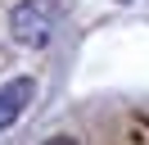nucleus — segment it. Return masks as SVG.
Here are the masks:
<instances>
[{
	"label": "nucleus",
	"instance_id": "f257e3e1",
	"mask_svg": "<svg viewBox=\"0 0 149 145\" xmlns=\"http://www.w3.org/2000/svg\"><path fill=\"white\" fill-rule=\"evenodd\" d=\"M59 0H18L9 9V36L27 50H45L59 32Z\"/></svg>",
	"mask_w": 149,
	"mask_h": 145
},
{
	"label": "nucleus",
	"instance_id": "f03ea898",
	"mask_svg": "<svg viewBox=\"0 0 149 145\" xmlns=\"http://www.w3.org/2000/svg\"><path fill=\"white\" fill-rule=\"evenodd\" d=\"M32 95H36V82L32 77H14V82L0 86V132H9L23 118V109L32 104Z\"/></svg>",
	"mask_w": 149,
	"mask_h": 145
},
{
	"label": "nucleus",
	"instance_id": "7ed1b4c3",
	"mask_svg": "<svg viewBox=\"0 0 149 145\" xmlns=\"http://www.w3.org/2000/svg\"><path fill=\"white\" fill-rule=\"evenodd\" d=\"M41 145H81L77 136H50V141H41Z\"/></svg>",
	"mask_w": 149,
	"mask_h": 145
},
{
	"label": "nucleus",
	"instance_id": "20e7f679",
	"mask_svg": "<svg viewBox=\"0 0 149 145\" xmlns=\"http://www.w3.org/2000/svg\"><path fill=\"white\" fill-rule=\"evenodd\" d=\"M122 5H127V0H122Z\"/></svg>",
	"mask_w": 149,
	"mask_h": 145
}]
</instances>
